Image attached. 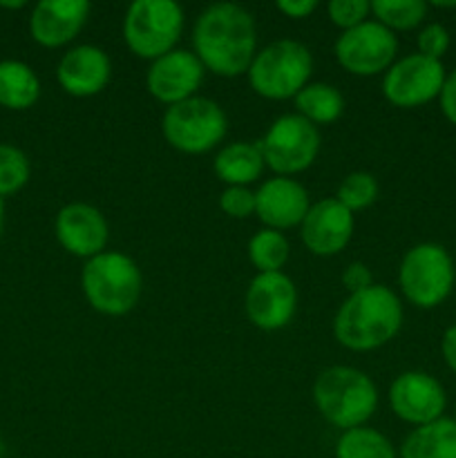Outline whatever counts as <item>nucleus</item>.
<instances>
[{
	"label": "nucleus",
	"instance_id": "f03ea898",
	"mask_svg": "<svg viewBox=\"0 0 456 458\" xmlns=\"http://www.w3.org/2000/svg\"><path fill=\"white\" fill-rule=\"evenodd\" d=\"M402 327V302L389 286L349 293L334 318V335L349 352H374L398 335Z\"/></svg>",
	"mask_w": 456,
	"mask_h": 458
},
{
	"label": "nucleus",
	"instance_id": "6e6552de",
	"mask_svg": "<svg viewBox=\"0 0 456 458\" xmlns=\"http://www.w3.org/2000/svg\"><path fill=\"white\" fill-rule=\"evenodd\" d=\"M456 271L445 246L423 242L402 255L398 286L407 302L418 309H434L450 298Z\"/></svg>",
	"mask_w": 456,
	"mask_h": 458
},
{
	"label": "nucleus",
	"instance_id": "f257e3e1",
	"mask_svg": "<svg viewBox=\"0 0 456 458\" xmlns=\"http://www.w3.org/2000/svg\"><path fill=\"white\" fill-rule=\"evenodd\" d=\"M192 52L213 74L224 79L246 74L258 54L255 18L237 3L210 4L195 21Z\"/></svg>",
	"mask_w": 456,
	"mask_h": 458
},
{
	"label": "nucleus",
	"instance_id": "4be33fe9",
	"mask_svg": "<svg viewBox=\"0 0 456 458\" xmlns=\"http://www.w3.org/2000/svg\"><path fill=\"white\" fill-rule=\"evenodd\" d=\"M40 97L36 72L22 61H0V106L7 110H27Z\"/></svg>",
	"mask_w": 456,
	"mask_h": 458
},
{
	"label": "nucleus",
	"instance_id": "7ed1b4c3",
	"mask_svg": "<svg viewBox=\"0 0 456 458\" xmlns=\"http://www.w3.org/2000/svg\"><path fill=\"white\" fill-rule=\"evenodd\" d=\"M313 403L322 419L334 428H362L378 410V389L360 369L335 365L322 371L313 383Z\"/></svg>",
	"mask_w": 456,
	"mask_h": 458
},
{
	"label": "nucleus",
	"instance_id": "72a5a7b5",
	"mask_svg": "<svg viewBox=\"0 0 456 458\" xmlns=\"http://www.w3.org/2000/svg\"><path fill=\"white\" fill-rule=\"evenodd\" d=\"M275 7L284 16L293 18V21H302V18H308L316 12L317 3L316 0H277Z\"/></svg>",
	"mask_w": 456,
	"mask_h": 458
},
{
	"label": "nucleus",
	"instance_id": "f8f14e48",
	"mask_svg": "<svg viewBox=\"0 0 456 458\" xmlns=\"http://www.w3.org/2000/svg\"><path fill=\"white\" fill-rule=\"evenodd\" d=\"M246 318L262 331L284 329L298 311V289L286 273H258L244 298Z\"/></svg>",
	"mask_w": 456,
	"mask_h": 458
},
{
	"label": "nucleus",
	"instance_id": "2f4dec72",
	"mask_svg": "<svg viewBox=\"0 0 456 458\" xmlns=\"http://www.w3.org/2000/svg\"><path fill=\"white\" fill-rule=\"evenodd\" d=\"M342 284L349 293H358V291H365L374 284V277H371L369 267L365 262H351L342 273Z\"/></svg>",
	"mask_w": 456,
	"mask_h": 458
},
{
	"label": "nucleus",
	"instance_id": "473e14b6",
	"mask_svg": "<svg viewBox=\"0 0 456 458\" xmlns=\"http://www.w3.org/2000/svg\"><path fill=\"white\" fill-rule=\"evenodd\" d=\"M438 103H441V112L450 123L456 125V70L445 76L441 94H438Z\"/></svg>",
	"mask_w": 456,
	"mask_h": 458
},
{
	"label": "nucleus",
	"instance_id": "4468645a",
	"mask_svg": "<svg viewBox=\"0 0 456 458\" xmlns=\"http://www.w3.org/2000/svg\"><path fill=\"white\" fill-rule=\"evenodd\" d=\"M392 411L414 428L443 419L447 396L443 385L425 371H405L389 387Z\"/></svg>",
	"mask_w": 456,
	"mask_h": 458
},
{
	"label": "nucleus",
	"instance_id": "1a4fd4ad",
	"mask_svg": "<svg viewBox=\"0 0 456 458\" xmlns=\"http://www.w3.org/2000/svg\"><path fill=\"white\" fill-rule=\"evenodd\" d=\"M259 150L264 155V164L277 177H293L313 165L320 152V132L304 116L282 114L277 116L266 130Z\"/></svg>",
	"mask_w": 456,
	"mask_h": 458
},
{
	"label": "nucleus",
	"instance_id": "4c0bfd02",
	"mask_svg": "<svg viewBox=\"0 0 456 458\" xmlns=\"http://www.w3.org/2000/svg\"><path fill=\"white\" fill-rule=\"evenodd\" d=\"M4 454V445H3V443H0V456H3Z\"/></svg>",
	"mask_w": 456,
	"mask_h": 458
},
{
	"label": "nucleus",
	"instance_id": "c9c22d12",
	"mask_svg": "<svg viewBox=\"0 0 456 458\" xmlns=\"http://www.w3.org/2000/svg\"><path fill=\"white\" fill-rule=\"evenodd\" d=\"M25 0H18V3H0V7H7V9H22L25 7Z\"/></svg>",
	"mask_w": 456,
	"mask_h": 458
},
{
	"label": "nucleus",
	"instance_id": "2eb2a0df",
	"mask_svg": "<svg viewBox=\"0 0 456 458\" xmlns=\"http://www.w3.org/2000/svg\"><path fill=\"white\" fill-rule=\"evenodd\" d=\"M351 210L344 208L335 197H326L317 204H311L307 217L300 224V237L307 246L308 253L317 258H331V255L342 253L353 237Z\"/></svg>",
	"mask_w": 456,
	"mask_h": 458
},
{
	"label": "nucleus",
	"instance_id": "a211bd4d",
	"mask_svg": "<svg viewBox=\"0 0 456 458\" xmlns=\"http://www.w3.org/2000/svg\"><path fill=\"white\" fill-rule=\"evenodd\" d=\"M112 76V61L106 49L97 45H76L67 49L56 67V81L70 97H97L107 88Z\"/></svg>",
	"mask_w": 456,
	"mask_h": 458
},
{
	"label": "nucleus",
	"instance_id": "c756f323",
	"mask_svg": "<svg viewBox=\"0 0 456 458\" xmlns=\"http://www.w3.org/2000/svg\"><path fill=\"white\" fill-rule=\"evenodd\" d=\"M219 208L232 219H246L255 215V192L246 186H226L219 195Z\"/></svg>",
	"mask_w": 456,
	"mask_h": 458
},
{
	"label": "nucleus",
	"instance_id": "bb28decb",
	"mask_svg": "<svg viewBox=\"0 0 456 458\" xmlns=\"http://www.w3.org/2000/svg\"><path fill=\"white\" fill-rule=\"evenodd\" d=\"M378 182L371 173H351L340 182L335 199L344 206L347 210L356 213V210H365L378 199Z\"/></svg>",
	"mask_w": 456,
	"mask_h": 458
},
{
	"label": "nucleus",
	"instance_id": "c85d7f7f",
	"mask_svg": "<svg viewBox=\"0 0 456 458\" xmlns=\"http://www.w3.org/2000/svg\"><path fill=\"white\" fill-rule=\"evenodd\" d=\"M369 0H329V4H326V16H329V21L334 22L335 27H340L342 31L369 21Z\"/></svg>",
	"mask_w": 456,
	"mask_h": 458
},
{
	"label": "nucleus",
	"instance_id": "0eeeda50",
	"mask_svg": "<svg viewBox=\"0 0 456 458\" xmlns=\"http://www.w3.org/2000/svg\"><path fill=\"white\" fill-rule=\"evenodd\" d=\"M228 119L217 101L192 97L168 106L161 119L165 143L183 155H204L226 137Z\"/></svg>",
	"mask_w": 456,
	"mask_h": 458
},
{
	"label": "nucleus",
	"instance_id": "423d86ee",
	"mask_svg": "<svg viewBox=\"0 0 456 458\" xmlns=\"http://www.w3.org/2000/svg\"><path fill=\"white\" fill-rule=\"evenodd\" d=\"M182 4L174 0H134L123 18V38L130 52L156 61L173 52L183 34Z\"/></svg>",
	"mask_w": 456,
	"mask_h": 458
},
{
	"label": "nucleus",
	"instance_id": "9d476101",
	"mask_svg": "<svg viewBox=\"0 0 456 458\" xmlns=\"http://www.w3.org/2000/svg\"><path fill=\"white\" fill-rule=\"evenodd\" d=\"M340 67L353 76H374L396 63L398 38L378 21H365L342 31L334 45Z\"/></svg>",
	"mask_w": 456,
	"mask_h": 458
},
{
	"label": "nucleus",
	"instance_id": "cd10ccee",
	"mask_svg": "<svg viewBox=\"0 0 456 458\" xmlns=\"http://www.w3.org/2000/svg\"><path fill=\"white\" fill-rule=\"evenodd\" d=\"M31 165L25 152L9 143H0V199L21 191L30 182Z\"/></svg>",
	"mask_w": 456,
	"mask_h": 458
},
{
	"label": "nucleus",
	"instance_id": "a878e982",
	"mask_svg": "<svg viewBox=\"0 0 456 458\" xmlns=\"http://www.w3.org/2000/svg\"><path fill=\"white\" fill-rule=\"evenodd\" d=\"M371 13L387 30L407 31L414 30L425 21L427 3H423V0H374Z\"/></svg>",
	"mask_w": 456,
	"mask_h": 458
},
{
	"label": "nucleus",
	"instance_id": "9b49d317",
	"mask_svg": "<svg viewBox=\"0 0 456 458\" xmlns=\"http://www.w3.org/2000/svg\"><path fill=\"white\" fill-rule=\"evenodd\" d=\"M445 67L441 61L407 54L398 58L383 76V97L396 107H418L434 101L445 83Z\"/></svg>",
	"mask_w": 456,
	"mask_h": 458
},
{
	"label": "nucleus",
	"instance_id": "dca6fc26",
	"mask_svg": "<svg viewBox=\"0 0 456 458\" xmlns=\"http://www.w3.org/2000/svg\"><path fill=\"white\" fill-rule=\"evenodd\" d=\"M56 240L70 255L80 259H92L106 250L110 240V228L101 210L92 204L74 201L58 210Z\"/></svg>",
	"mask_w": 456,
	"mask_h": 458
},
{
	"label": "nucleus",
	"instance_id": "f3484780",
	"mask_svg": "<svg viewBox=\"0 0 456 458\" xmlns=\"http://www.w3.org/2000/svg\"><path fill=\"white\" fill-rule=\"evenodd\" d=\"M311 201L307 188L291 177L266 179L255 191V215L264 228L286 231L302 224Z\"/></svg>",
	"mask_w": 456,
	"mask_h": 458
},
{
	"label": "nucleus",
	"instance_id": "7c9ffc66",
	"mask_svg": "<svg viewBox=\"0 0 456 458\" xmlns=\"http://www.w3.org/2000/svg\"><path fill=\"white\" fill-rule=\"evenodd\" d=\"M416 43H418V54L434 58V61H441L447 49H450V31L441 22H429L418 31Z\"/></svg>",
	"mask_w": 456,
	"mask_h": 458
},
{
	"label": "nucleus",
	"instance_id": "412c9836",
	"mask_svg": "<svg viewBox=\"0 0 456 458\" xmlns=\"http://www.w3.org/2000/svg\"><path fill=\"white\" fill-rule=\"evenodd\" d=\"M398 458H456V420L443 416L414 428L402 441Z\"/></svg>",
	"mask_w": 456,
	"mask_h": 458
},
{
	"label": "nucleus",
	"instance_id": "e433bc0d",
	"mask_svg": "<svg viewBox=\"0 0 456 458\" xmlns=\"http://www.w3.org/2000/svg\"><path fill=\"white\" fill-rule=\"evenodd\" d=\"M3 226H4V204L3 199H0V233H3Z\"/></svg>",
	"mask_w": 456,
	"mask_h": 458
},
{
	"label": "nucleus",
	"instance_id": "6ab92c4d",
	"mask_svg": "<svg viewBox=\"0 0 456 458\" xmlns=\"http://www.w3.org/2000/svg\"><path fill=\"white\" fill-rule=\"evenodd\" d=\"M89 9L88 0H40L31 9V38L43 47H63L80 34Z\"/></svg>",
	"mask_w": 456,
	"mask_h": 458
},
{
	"label": "nucleus",
	"instance_id": "b1692460",
	"mask_svg": "<svg viewBox=\"0 0 456 458\" xmlns=\"http://www.w3.org/2000/svg\"><path fill=\"white\" fill-rule=\"evenodd\" d=\"M335 458H398L393 443L374 428H353L340 434Z\"/></svg>",
	"mask_w": 456,
	"mask_h": 458
},
{
	"label": "nucleus",
	"instance_id": "ddd939ff",
	"mask_svg": "<svg viewBox=\"0 0 456 458\" xmlns=\"http://www.w3.org/2000/svg\"><path fill=\"white\" fill-rule=\"evenodd\" d=\"M206 67L190 49H177L164 54L150 63L146 74V88L159 103L174 106L186 98L197 97L204 83Z\"/></svg>",
	"mask_w": 456,
	"mask_h": 458
},
{
	"label": "nucleus",
	"instance_id": "aec40b11",
	"mask_svg": "<svg viewBox=\"0 0 456 458\" xmlns=\"http://www.w3.org/2000/svg\"><path fill=\"white\" fill-rule=\"evenodd\" d=\"M264 155L259 143L232 141L215 155L213 170L226 186H246L258 182L264 173Z\"/></svg>",
	"mask_w": 456,
	"mask_h": 458
},
{
	"label": "nucleus",
	"instance_id": "f704fd0d",
	"mask_svg": "<svg viewBox=\"0 0 456 458\" xmlns=\"http://www.w3.org/2000/svg\"><path fill=\"white\" fill-rule=\"evenodd\" d=\"M441 352H443V360H445V365L456 374V325L450 327V329L443 334Z\"/></svg>",
	"mask_w": 456,
	"mask_h": 458
},
{
	"label": "nucleus",
	"instance_id": "5701e85b",
	"mask_svg": "<svg viewBox=\"0 0 456 458\" xmlns=\"http://www.w3.org/2000/svg\"><path fill=\"white\" fill-rule=\"evenodd\" d=\"M298 114L304 116L308 123L326 125L334 123L344 112V97L335 85L331 83H308L304 85L293 98Z\"/></svg>",
	"mask_w": 456,
	"mask_h": 458
},
{
	"label": "nucleus",
	"instance_id": "393cba45",
	"mask_svg": "<svg viewBox=\"0 0 456 458\" xmlns=\"http://www.w3.org/2000/svg\"><path fill=\"white\" fill-rule=\"evenodd\" d=\"M291 253L289 240L282 231L262 228L249 242V259L258 273H277L286 264Z\"/></svg>",
	"mask_w": 456,
	"mask_h": 458
},
{
	"label": "nucleus",
	"instance_id": "20e7f679",
	"mask_svg": "<svg viewBox=\"0 0 456 458\" xmlns=\"http://www.w3.org/2000/svg\"><path fill=\"white\" fill-rule=\"evenodd\" d=\"M80 289L94 311L103 316H125L141 298V268L130 255L103 250L101 255L85 262Z\"/></svg>",
	"mask_w": 456,
	"mask_h": 458
},
{
	"label": "nucleus",
	"instance_id": "39448f33",
	"mask_svg": "<svg viewBox=\"0 0 456 458\" xmlns=\"http://www.w3.org/2000/svg\"><path fill=\"white\" fill-rule=\"evenodd\" d=\"M311 72V49L300 40L282 38L259 49L246 74L255 94L268 101H284L295 98L300 89L308 85Z\"/></svg>",
	"mask_w": 456,
	"mask_h": 458
}]
</instances>
